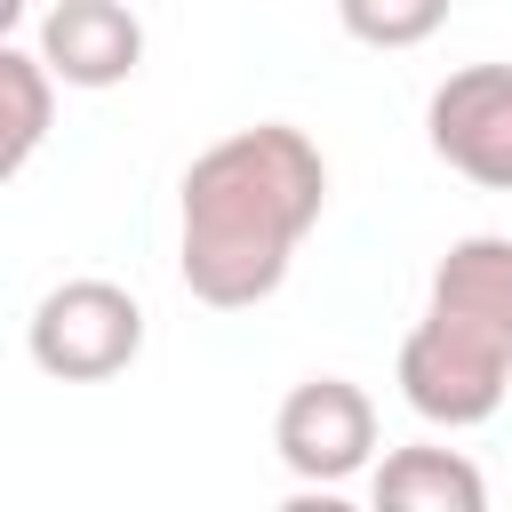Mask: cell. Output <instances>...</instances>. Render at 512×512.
<instances>
[{
	"label": "cell",
	"mask_w": 512,
	"mask_h": 512,
	"mask_svg": "<svg viewBox=\"0 0 512 512\" xmlns=\"http://www.w3.org/2000/svg\"><path fill=\"white\" fill-rule=\"evenodd\" d=\"M320 208H328V160L304 128L288 120L232 128L184 168V224H176L184 288L216 312L264 304L288 280L296 240L320 224Z\"/></svg>",
	"instance_id": "obj_1"
},
{
	"label": "cell",
	"mask_w": 512,
	"mask_h": 512,
	"mask_svg": "<svg viewBox=\"0 0 512 512\" xmlns=\"http://www.w3.org/2000/svg\"><path fill=\"white\" fill-rule=\"evenodd\" d=\"M512 384V240L472 232L440 256L424 320L400 344V392L424 424L472 432L504 408Z\"/></svg>",
	"instance_id": "obj_2"
},
{
	"label": "cell",
	"mask_w": 512,
	"mask_h": 512,
	"mask_svg": "<svg viewBox=\"0 0 512 512\" xmlns=\"http://www.w3.org/2000/svg\"><path fill=\"white\" fill-rule=\"evenodd\" d=\"M24 344L56 384H104L144 352V304L120 280H64L40 296Z\"/></svg>",
	"instance_id": "obj_3"
},
{
	"label": "cell",
	"mask_w": 512,
	"mask_h": 512,
	"mask_svg": "<svg viewBox=\"0 0 512 512\" xmlns=\"http://www.w3.org/2000/svg\"><path fill=\"white\" fill-rule=\"evenodd\" d=\"M272 448L296 480L312 488H344L368 456H376V400L352 376H304L280 416H272Z\"/></svg>",
	"instance_id": "obj_4"
},
{
	"label": "cell",
	"mask_w": 512,
	"mask_h": 512,
	"mask_svg": "<svg viewBox=\"0 0 512 512\" xmlns=\"http://www.w3.org/2000/svg\"><path fill=\"white\" fill-rule=\"evenodd\" d=\"M432 152L480 192H512V64H464L424 104Z\"/></svg>",
	"instance_id": "obj_5"
},
{
	"label": "cell",
	"mask_w": 512,
	"mask_h": 512,
	"mask_svg": "<svg viewBox=\"0 0 512 512\" xmlns=\"http://www.w3.org/2000/svg\"><path fill=\"white\" fill-rule=\"evenodd\" d=\"M40 56L64 88H120L144 64V24L120 0H56L40 16Z\"/></svg>",
	"instance_id": "obj_6"
},
{
	"label": "cell",
	"mask_w": 512,
	"mask_h": 512,
	"mask_svg": "<svg viewBox=\"0 0 512 512\" xmlns=\"http://www.w3.org/2000/svg\"><path fill=\"white\" fill-rule=\"evenodd\" d=\"M368 496H376L384 512H480V504H488V480H480L472 456L416 440V448H392V456L376 464Z\"/></svg>",
	"instance_id": "obj_7"
},
{
	"label": "cell",
	"mask_w": 512,
	"mask_h": 512,
	"mask_svg": "<svg viewBox=\"0 0 512 512\" xmlns=\"http://www.w3.org/2000/svg\"><path fill=\"white\" fill-rule=\"evenodd\" d=\"M56 72H48V56L40 48H0V104H8V144H0V168L8 176H24L32 168V152H40V136H48V120H56Z\"/></svg>",
	"instance_id": "obj_8"
},
{
	"label": "cell",
	"mask_w": 512,
	"mask_h": 512,
	"mask_svg": "<svg viewBox=\"0 0 512 512\" xmlns=\"http://www.w3.org/2000/svg\"><path fill=\"white\" fill-rule=\"evenodd\" d=\"M336 16L360 48H424L448 24V0H336Z\"/></svg>",
	"instance_id": "obj_9"
}]
</instances>
